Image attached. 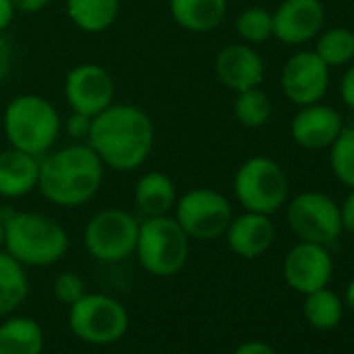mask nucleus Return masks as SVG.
Returning a JSON list of instances; mask_svg holds the SVG:
<instances>
[{
    "instance_id": "nucleus-1",
    "label": "nucleus",
    "mask_w": 354,
    "mask_h": 354,
    "mask_svg": "<svg viewBox=\"0 0 354 354\" xmlns=\"http://www.w3.org/2000/svg\"><path fill=\"white\" fill-rule=\"evenodd\" d=\"M86 144L106 169L131 173L146 165L154 148V123L146 111L127 102H113L92 117Z\"/></svg>"
},
{
    "instance_id": "nucleus-2",
    "label": "nucleus",
    "mask_w": 354,
    "mask_h": 354,
    "mask_svg": "<svg viewBox=\"0 0 354 354\" xmlns=\"http://www.w3.org/2000/svg\"><path fill=\"white\" fill-rule=\"evenodd\" d=\"M104 165L86 142H75L40 156L38 190L61 209H80L100 192Z\"/></svg>"
},
{
    "instance_id": "nucleus-3",
    "label": "nucleus",
    "mask_w": 354,
    "mask_h": 354,
    "mask_svg": "<svg viewBox=\"0 0 354 354\" xmlns=\"http://www.w3.org/2000/svg\"><path fill=\"white\" fill-rule=\"evenodd\" d=\"M5 219V250L24 267H53L69 252L67 230L38 211H0Z\"/></svg>"
},
{
    "instance_id": "nucleus-4",
    "label": "nucleus",
    "mask_w": 354,
    "mask_h": 354,
    "mask_svg": "<svg viewBox=\"0 0 354 354\" xmlns=\"http://www.w3.org/2000/svg\"><path fill=\"white\" fill-rule=\"evenodd\" d=\"M3 131L9 146L40 158L59 142L63 119L48 98L40 94H19L5 106Z\"/></svg>"
},
{
    "instance_id": "nucleus-5",
    "label": "nucleus",
    "mask_w": 354,
    "mask_h": 354,
    "mask_svg": "<svg viewBox=\"0 0 354 354\" xmlns=\"http://www.w3.org/2000/svg\"><path fill=\"white\" fill-rule=\"evenodd\" d=\"M190 238L173 215L144 217L140 221L136 257L142 269L154 277H173L190 259Z\"/></svg>"
},
{
    "instance_id": "nucleus-6",
    "label": "nucleus",
    "mask_w": 354,
    "mask_h": 354,
    "mask_svg": "<svg viewBox=\"0 0 354 354\" xmlns=\"http://www.w3.org/2000/svg\"><path fill=\"white\" fill-rule=\"evenodd\" d=\"M236 203L250 213L275 215L290 198V180L283 167L269 156L246 158L234 175Z\"/></svg>"
},
{
    "instance_id": "nucleus-7",
    "label": "nucleus",
    "mask_w": 354,
    "mask_h": 354,
    "mask_svg": "<svg viewBox=\"0 0 354 354\" xmlns=\"http://www.w3.org/2000/svg\"><path fill=\"white\" fill-rule=\"evenodd\" d=\"M67 323L77 339L90 346H111L127 333L129 315L117 298L86 292L69 306Z\"/></svg>"
},
{
    "instance_id": "nucleus-8",
    "label": "nucleus",
    "mask_w": 354,
    "mask_h": 354,
    "mask_svg": "<svg viewBox=\"0 0 354 354\" xmlns=\"http://www.w3.org/2000/svg\"><path fill=\"white\" fill-rule=\"evenodd\" d=\"M140 221L125 209H102L94 213L84 227V246L92 259L104 265H117L133 257Z\"/></svg>"
},
{
    "instance_id": "nucleus-9",
    "label": "nucleus",
    "mask_w": 354,
    "mask_h": 354,
    "mask_svg": "<svg viewBox=\"0 0 354 354\" xmlns=\"http://www.w3.org/2000/svg\"><path fill=\"white\" fill-rule=\"evenodd\" d=\"M173 219L180 223L190 240L211 242L225 236V230L234 219V207L219 190L192 188L177 196Z\"/></svg>"
},
{
    "instance_id": "nucleus-10",
    "label": "nucleus",
    "mask_w": 354,
    "mask_h": 354,
    "mask_svg": "<svg viewBox=\"0 0 354 354\" xmlns=\"http://www.w3.org/2000/svg\"><path fill=\"white\" fill-rule=\"evenodd\" d=\"M286 221L300 242H315L323 246L335 242L344 232L339 203L315 190H306L294 198H288Z\"/></svg>"
},
{
    "instance_id": "nucleus-11",
    "label": "nucleus",
    "mask_w": 354,
    "mask_h": 354,
    "mask_svg": "<svg viewBox=\"0 0 354 354\" xmlns=\"http://www.w3.org/2000/svg\"><path fill=\"white\" fill-rule=\"evenodd\" d=\"M115 80L106 67L98 63H80L69 69L63 94L71 111L96 117L115 102Z\"/></svg>"
},
{
    "instance_id": "nucleus-12",
    "label": "nucleus",
    "mask_w": 354,
    "mask_h": 354,
    "mask_svg": "<svg viewBox=\"0 0 354 354\" xmlns=\"http://www.w3.org/2000/svg\"><path fill=\"white\" fill-rule=\"evenodd\" d=\"M329 67L315 50H298L288 57L279 75L283 96L296 106L321 102L329 90Z\"/></svg>"
},
{
    "instance_id": "nucleus-13",
    "label": "nucleus",
    "mask_w": 354,
    "mask_h": 354,
    "mask_svg": "<svg viewBox=\"0 0 354 354\" xmlns=\"http://www.w3.org/2000/svg\"><path fill=\"white\" fill-rule=\"evenodd\" d=\"M333 275V259L327 246L300 242L292 246L283 259V279L298 294H310L329 283Z\"/></svg>"
},
{
    "instance_id": "nucleus-14",
    "label": "nucleus",
    "mask_w": 354,
    "mask_h": 354,
    "mask_svg": "<svg viewBox=\"0 0 354 354\" xmlns=\"http://www.w3.org/2000/svg\"><path fill=\"white\" fill-rule=\"evenodd\" d=\"M273 15V38L286 46L313 42L325 26V7L321 0H281Z\"/></svg>"
},
{
    "instance_id": "nucleus-15",
    "label": "nucleus",
    "mask_w": 354,
    "mask_h": 354,
    "mask_svg": "<svg viewBox=\"0 0 354 354\" xmlns=\"http://www.w3.org/2000/svg\"><path fill=\"white\" fill-rule=\"evenodd\" d=\"M344 117L329 104L315 102L306 106H298L290 123V136L296 146L304 150H327L339 131L344 129Z\"/></svg>"
},
{
    "instance_id": "nucleus-16",
    "label": "nucleus",
    "mask_w": 354,
    "mask_h": 354,
    "mask_svg": "<svg viewBox=\"0 0 354 354\" xmlns=\"http://www.w3.org/2000/svg\"><path fill=\"white\" fill-rule=\"evenodd\" d=\"M215 75L221 86L236 94L250 88H261L265 82V61L254 50V46L234 42L217 53Z\"/></svg>"
},
{
    "instance_id": "nucleus-17",
    "label": "nucleus",
    "mask_w": 354,
    "mask_h": 354,
    "mask_svg": "<svg viewBox=\"0 0 354 354\" xmlns=\"http://www.w3.org/2000/svg\"><path fill=\"white\" fill-rule=\"evenodd\" d=\"M227 248L240 259H259L275 242V223L269 215L244 211L234 215L225 230Z\"/></svg>"
},
{
    "instance_id": "nucleus-18",
    "label": "nucleus",
    "mask_w": 354,
    "mask_h": 354,
    "mask_svg": "<svg viewBox=\"0 0 354 354\" xmlns=\"http://www.w3.org/2000/svg\"><path fill=\"white\" fill-rule=\"evenodd\" d=\"M40 158L9 146L0 152V198L17 201L38 190Z\"/></svg>"
},
{
    "instance_id": "nucleus-19",
    "label": "nucleus",
    "mask_w": 354,
    "mask_h": 354,
    "mask_svg": "<svg viewBox=\"0 0 354 354\" xmlns=\"http://www.w3.org/2000/svg\"><path fill=\"white\" fill-rule=\"evenodd\" d=\"M171 19L186 32L209 34L227 15V0H169Z\"/></svg>"
},
{
    "instance_id": "nucleus-20",
    "label": "nucleus",
    "mask_w": 354,
    "mask_h": 354,
    "mask_svg": "<svg viewBox=\"0 0 354 354\" xmlns=\"http://www.w3.org/2000/svg\"><path fill=\"white\" fill-rule=\"evenodd\" d=\"M175 201V182L162 171H146L133 186V203L144 217L171 215Z\"/></svg>"
},
{
    "instance_id": "nucleus-21",
    "label": "nucleus",
    "mask_w": 354,
    "mask_h": 354,
    "mask_svg": "<svg viewBox=\"0 0 354 354\" xmlns=\"http://www.w3.org/2000/svg\"><path fill=\"white\" fill-rule=\"evenodd\" d=\"M42 325L24 315H9L0 323V354H42Z\"/></svg>"
},
{
    "instance_id": "nucleus-22",
    "label": "nucleus",
    "mask_w": 354,
    "mask_h": 354,
    "mask_svg": "<svg viewBox=\"0 0 354 354\" xmlns=\"http://www.w3.org/2000/svg\"><path fill=\"white\" fill-rule=\"evenodd\" d=\"M65 11L77 30L102 34L119 19L121 0H65Z\"/></svg>"
},
{
    "instance_id": "nucleus-23",
    "label": "nucleus",
    "mask_w": 354,
    "mask_h": 354,
    "mask_svg": "<svg viewBox=\"0 0 354 354\" xmlns=\"http://www.w3.org/2000/svg\"><path fill=\"white\" fill-rule=\"evenodd\" d=\"M30 294L26 267L15 261L5 248L0 250V317L13 315Z\"/></svg>"
},
{
    "instance_id": "nucleus-24",
    "label": "nucleus",
    "mask_w": 354,
    "mask_h": 354,
    "mask_svg": "<svg viewBox=\"0 0 354 354\" xmlns=\"http://www.w3.org/2000/svg\"><path fill=\"white\" fill-rule=\"evenodd\" d=\"M302 313L304 319L310 323V327L319 331H329L337 327L344 317V300L325 286L321 290L304 294Z\"/></svg>"
},
{
    "instance_id": "nucleus-25",
    "label": "nucleus",
    "mask_w": 354,
    "mask_h": 354,
    "mask_svg": "<svg viewBox=\"0 0 354 354\" xmlns=\"http://www.w3.org/2000/svg\"><path fill=\"white\" fill-rule=\"evenodd\" d=\"M315 53L329 67H346L354 61V32L348 28L323 30L317 38Z\"/></svg>"
},
{
    "instance_id": "nucleus-26",
    "label": "nucleus",
    "mask_w": 354,
    "mask_h": 354,
    "mask_svg": "<svg viewBox=\"0 0 354 354\" xmlns=\"http://www.w3.org/2000/svg\"><path fill=\"white\" fill-rule=\"evenodd\" d=\"M234 115L240 125L248 129H257L269 123L273 115V104L271 98L261 90V88H250L244 92L236 94L234 100Z\"/></svg>"
},
{
    "instance_id": "nucleus-27",
    "label": "nucleus",
    "mask_w": 354,
    "mask_h": 354,
    "mask_svg": "<svg viewBox=\"0 0 354 354\" xmlns=\"http://www.w3.org/2000/svg\"><path fill=\"white\" fill-rule=\"evenodd\" d=\"M329 150V167L335 180L354 190V125H344Z\"/></svg>"
},
{
    "instance_id": "nucleus-28",
    "label": "nucleus",
    "mask_w": 354,
    "mask_h": 354,
    "mask_svg": "<svg viewBox=\"0 0 354 354\" xmlns=\"http://www.w3.org/2000/svg\"><path fill=\"white\" fill-rule=\"evenodd\" d=\"M236 32L244 44L257 46L273 38V15L263 7H248L236 19Z\"/></svg>"
},
{
    "instance_id": "nucleus-29",
    "label": "nucleus",
    "mask_w": 354,
    "mask_h": 354,
    "mask_svg": "<svg viewBox=\"0 0 354 354\" xmlns=\"http://www.w3.org/2000/svg\"><path fill=\"white\" fill-rule=\"evenodd\" d=\"M53 294L59 302L71 306L75 304L84 294H86V283L82 279L80 273L75 271H63L55 277V283H53Z\"/></svg>"
},
{
    "instance_id": "nucleus-30",
    "label": "nucleus",
    "mask_w": 354,
    "mask_h": 354,
    "mask_svg": "<svg viewBox=\"0 0 354 354\" xmlns=\"http://www.w3.org/2000/svg\"><path fill=\"white\" fill-rule=\"evenodd\" d=\"M90 125H92V117H86V115L75 113V111H71L69 117L63 121V129H65L75 142H86V140H88Z\"/></svg>"
},
{
    "instance_id": "nucleus-31",
    "label": "nucleus",
    "mask_w": 354,
    "mask_h": 354,
    "mask_svg": "<svg viewBox=\"0 0 354 354\" xmlns=\"http://www.w3.org/2000/svg\"><path fill=\"white\" fill-rule=\"evenodd\" d=\"M13 59H15V55H13L11 40L5 34H0V84L9 77V73L13 69Z\"/></svg>"
},
{
    "instance_id": "nucleus-32",
    "label": "nucleus",
    "mask_w": 354,
    "mask_h": 354,
    "mask_svg": "<svg viewBox=\"0 0 354 354\" xmlns=\"http://www.w3.org/2000/svg\"><path fill=\"white\" fill-rule=\"evenodd\" d=\"M339 98L350 111H354V63L346 65V71L339 80Z\"/></svg>"
},
{
    "instance_id": "nucleus-33",
    "label": "nucleus",
    "mask_w": 354,
    "mask_h": 354,
    "mask_svg": "<svg viewBox=\"0 0 354 354\" xmlns=\"http://www.w3.org/2000/svg\"><path fill=\"white\" fill-rule=\"evenodd\" d=\"M339 219H342V230L354 236V190H350V194L339 205Z\"/></svg>"
},
{
    "instance_id": "nucleus-34",
    "label": "nucleus",
    "mask_w": 354,
    "mask_h": 354,
    "mask_svg": "<svg viewBox=\"0 0 354 354\" xmlns=\"http://www.w3.org/2000/svg\"><path fill=\"white\" fill-rule=\"evenodd\" d=\"M232 354H277L275 348L267 342L261 339H248L244 344H240Z\"/></svg>"
},
{
    "instance_id": "nucleus-35",
    "label": "nucleus",
    "mask_w": 354,
    "mask_h": 354,
    "mask_svg": "<svg viewBox=\"0 0 354 354\" xmlns=\"http://www.w3.org/2000/svg\"><path fill=\"white\" fill-rule=\"evenodd\" d=\"M15 15H17V9L11 0H0V34H5L11 28Z\"/></svg>"
},
{
    "instance_id": "nucleus-36",
    "label": "nucleus",
    "mask_w": 354,
    "mask_h": 354,
    "mask_svg": "<svg viewBox=\"0 0 354 354\" xmlns=\"http://www.w3.org/2000/svg\"><path fill=\"white\" fill-rule=\"evenodd\" d=\"M11 3L21 13H40L50 5V0H11Z\"/></svg>"
},
{
    "instance_id": "nucleus-37",
    "label": "nucleus",
    "mask_w": 354,
    "mask_h": 354,
    "mask_svg": "<svg viewBox=\"0 0 354 354\" xmlns=\"http://www.w3.org/2000/svg\"><path fill=\"white\" fill-rule=\"evenodd\" d=\"M344 300L348 304V308L354 313V279H350V283L346 286V294H344Z\"/></svg>"
},
{
    "instance_id": "nucleus-38",
    "label": "nucleus",
    "mask_w": 354,
    "mask_h": 354,
    "mask_svg": "<svg viewBox=\"0 0 354 354\" xmlns=\"http://www.w3.org/2000/svg\"><path fill=\"white\" fill-rule=\"evenodd\" d=\"M5 248V219L0 215V250Z\"/></svg>"
}]
</instances>
